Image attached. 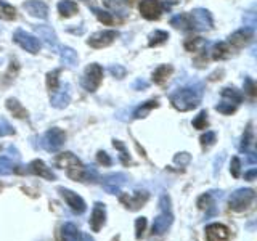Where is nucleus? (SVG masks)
Segmentation results:
<instances>
[{
  "mask_svg": "<svg viewBox=\"0 0 257 241\" xmlns=\"http://www.w3.org/2000/svg\"><path fill=\"white\" fill-rule=\"evenodd\" d=\"M58 191L61 193V196H63L64 201L68 203V206L72 209V212H76V214H84V212H85V209H87L85 201H84L82 198H80V196L77 195V193L71 191V190H68V188H63V187H60Z\"/></svg>",
  "mask_w": 257,
  "mask_h": 241,
  "instance_id": "12",
  "label": "nucleus"
},
{
  "mask_svg": "<svg viewBox=\"0 0 257 241\" xmlns=\"http://www.w3.org/2000/svg\"><path fill=\"white\" fill-rule=\"evenodd\" d=\"M55 164L64 169L68 174L69 179L76 180V182H80L85 179V167L84 164L80 163V161L72 155V153H61V155H58V158L55 159Z\"/></svg>",
  "mask_w": 257,
  "mask_h": 241,
  "instance_id": "2",
  "label": "nucleus"
},
{
  "mask_svg": "<svg viewBox=\"0 0 257 241\" xmlns=\"http://www.w3.org/2000/svg\"><path fill=\"white\" fill-rule=\"evenodd\" d=\"M244 90H246L249 95H251V96L255 95V85H254V82H252V79H249V77L244 79Z\"/></svg>",
  "mask_w": 257,
  "mask_h": 241,
  "instance_id": "48",
  "label": "nucleus"
},
{
  "mask_svg": "<svg viewBox=\"0 0 257 241\" xmlns=\"http://www.w3.org/2000/svg\"><path fill=\"white\" fill-rule=\"evenodd\" d=\"M15 134V129L13 126L8 123V120L0 116V137H7V135H13Z\"/></svg>",
  "mask_w": 257,
  "mask_h": 241,
  "instance_id": "36",
  "label": "nucleus"
},
{
  "mask_svg": "<svg viewBox=\"0 0 257 241\" xmlns=\"http://www.w3.org/2000/svg\"><path fill=\"white\" fill-rule=\"evenodd\" d=\"M61 233H63V241H79L80 236H82V233L79 231V228L74 223H64Z\"/></svg>",
  "mask_w": 257,
  "mask_h": 241,
  "instance_id": "25",
  "label": "nucleus"
},
{
  "mask_svg": "<svg viewBox=\"0 0 257 241\" xmlns=\"http://www.w3.org/2000/svg\"><path fill=\"white\" fill-rule=\"evenodd\" d=\"M158 108V101L156 100H150V101H145L143 104H140L139 108L134 111V117L135 119H142V117H147V114L151 111Z\"/></svg>",
  "mask_w": 257,
  "mask_h": 241,
  "instance_id": "28",
  "label": "nucleus"
},
{
  "mask_svg": "<svg viewBox=\"0 0 257 241\" xmlns=\"http://www.w3.org/2000/svg\"><path fill=\"white\" fill-rule=\"evenodd\" d=\"M96 159H98V163L103 164V166H111L112 164V161L108 156V153H104V151H98V155H96Z\"/></svg>",
  "mask_w": 257,
  "mask_h": 241,
  "instance_id": "47",
  "label": "nucleus"
},
{
  "mask_svg": "<svg viewBox=\"0 0 257 241\" xmlns=\"http://www.w3.org/2000/svg\"><path fill=\"white\" fill-rule=\"evenodd\" d=\"M174 222V215L171 212V209H161V212L156 215L155 222H153V235H163L167 231V228L171 227Z\"/></svg>",
  "mask_w": 257,
  "mask_h": 241,
  "instance_id": "11",
  "label": "nucleus"
},
{
  "mask_svg": "<svg viewBox=\"0 0 257 241\" xmlns=\"http://www.w3.org/2000/svg\"><path fill=\"white\" fill-rule=\"evenodd\" d=\"M106 222V207L103 203H95L93 211L90 215V227L93 231H100L101 227Z\"/></svg>",
  "mask_w": 257,
  "mask_h": 241,
  "instance_id": "17",
  "label": "nucleus"
},
{
  "mask_svg": "<svg viewBox=\"0 0 257 241\" xmlns=\"http://www.w3.org/2000/svg\"><path fill=\"white\" fill-rule=\"evenodd\" d=\"M251 142H252V124L249 123L247 124V127H246V131H244V134H243V139H241V145H239V150H247V147L251 145Z\"/></svg>",
  "mask_w": 257,
  "mask_h": 241,
  "instance_id": "34",
  "label": "nucleus"
},
{
  "mask_svg": "<svg viewBox=\"0 0 257 241\" xmlns=\"http://www.w3.org/2000/svg\"><path fill=\"white\" fill-rule=\"evenodd\" d=\"M103 79V68L100 64L92 63L85 68L82 77H80V85H82L87 92H95L100 87Z\"/></svg>",
  "mask_w": 257,
  "mask_h": 241,
  "instance_id": "5",
  "label": "nucleus"
},
{
  "mask_svg": "<svg viewBox=\"0 0 257 241\" xmlns=\"http://www.w3.org/2000/svg\"><path fill=\"white\" fill-rule=\"evenodd\" d=\"M230 172H231V175L233 177H239V174H241V161H239V158H233L231 159V164H230Z\"/></svg>",
  "mask_w": 257,
  "mask_h": 241,
  "instance_id": "45",
  "label": "nucleus"
},
{
  "mask_svg": "<svg viewBox=\"0 0 257 241\" xmlns=\"http://www.w3.org/2000/svg\"><path fill=\"white\" fill-rule=\"evenodd\" d=\"M188 18V29H195V31H209L212 29V16L204 8H196L187 15Z\"/></svg>",
  "mask_w": 257,
  "mask_h": 241,
  "instance_id": "6",
  "label": "nucleus"
},
{
  "mask_svg": "<svg viewBox=\"0 0 257 241\" xmlns=\"http://www.w3.org/2000/svg\"><path fill=\"white\" fill-rule=\"evenodd\" d=\"M125 182H127V175L122 172H116V174H109L104 177L101 185H103L104 191L109 193V195H117L120 188L125 185Z\"/></svg>",
  "mask_w": 257,
  "mask_h": 241,
  "instance_id": "9",
  "label": "nucleus"
},
{
  "mask_svg": "<svg viewBox=\"0 0 257 241\" xmlns=\"http://www.w3.org/2000/svg\"><path fill=\"white\" fill-rule=\"evenodd\" d=\"M0 18L7 20V21L16 18V10H15V8L12 5L2 2V0H0Z\"/></svg>",
  "mask_w": 257,
  "mask_h": 241,
  "instance_id": "31",
  "label": "nucleus"
},
{
  "mask_svg": "<svg viewBox=\"0 0 257 241\" xmlns=\"http://www.w3.org/2000/svg\"><path fill=\"white\" fill-rule=\"evenodd\" d=\"M58 76H60V69H53L52 72H48V74H47V87H48V90H50V92L56 90V88L60 87Z\"/></svg>",
  "mask_w": 257,
  "mask_h": 241,
  "instance_id": "32",
  "label": "nucleus"
},
{
  "mask_svg": "<svg viewBox=\"0 0 257 241\" xmlns=\"http://www.w3.org/2000/svg\"><path fill=\"white\" fill-rule=\"evenodd\" d=\"M112 145H114V148H117V150L120 151V161H122L124 164H128V161H131V158H128L127 150H125L124 145L120 143L119 140H114V142H112Z\"/></svg>",
  "mask_w": 257,
  "mask_h": 241,
  "instance_id": "43",
  "label": "nucleus"
},
{
  "mask_svg": "<svg viewBox=\"0 0 257 241\" xmlns=\"http://www.w3.org/2000/svg\"><path fill=\"white\" fill-rule=\"evenodd\" d=\"M145 228H147V219H145V217H139V219L135 220V236H137V239H140L143 236Z\"/></svg>",
  "mask_w": 257,
  "mask_h": 241,
  "instance_id": "40",
  "label": "nucleus"
},
{
  "mask_svg": "<svg viewBox=\"0 0 257 241\" xmlns=\"http://www.w3.org/2000/svg\"><path fill=\"white\" fill-rule=\"evenodd\" d=\"M140 13L145 20H158L163 13V5L159 0H142L140 2Z\"/></svg>",
  "mask_w": 257,
  "mask_h": 241,
  "instance_id": "13",
  "label": "nucleus"
},
{
  "mask_svg": "<svg viewBox=\"0 0 257 241\" xmlns=\"http://www.w3.org/2000/svg\"><path fill=\"white\" fill-rule=\"evenodd\" d=\"M23 8L31 16H34V18H39V20H47V16H48V7L44 2H40V0H28V2L23 5Z\"/></svg>",
  "mask_w": 257,
  "mask_h": 241,
  "instance_id": "18",
  "label": "nucleus"
},
{
  "mask_svg": "<svg viewBox=\"0 0 257 241\" xmlns=\"http://www.w3.org/2000/svg\"><path fill=\"white\" fill-rule=\"evenodd\" d=\"M60 58H61V63L64 64V66H76L77 64V53L74 48L71 47H63L60 50Z\"/></svg>",
  "mask_w": 257,
  "mask_h": 241,
  "instance_id": "23",
  "label": "nucleus"
},
{
  "mask_svg": "<svg viewBox=\"0 0 257 241\" xmlns=\"http://www.w3.org/2000/svg\"><path fill=\"white\" fill-rule=\"evenodd\" d=\"M79 241H95L90 235H84V233H82V236H80V239Z\"/></svg>",
  "mask_w": 257,
  "mask_h": 241,
  "instance_id": "52",
  "label": "nucleus"
},
{
  "mask_svg": "<svg viewBox=\"0 0 257 241\" xmlns=\"http://www.w3.org/2000/svg\"><path fill=\"white\" fill-rule=\"evenodd\" d=\"M241 101H243V93L233 87H225L222 88V101L217 104L215 109L222 114H231L236 111Z\"/></svg>",
  "mask_w": 257,
  "mask_h": 241,
  "instance_id": "3",
  "label": "nucleus"
},
{
  "mask_svg": "<svg viewBox=\"0 0 257 241\" xmlns=\"http://www.w3.org/2000/svg\"><path fill=\"white\" fill-rule=\"evenodd\" d=\"M252 37H254V31L251 28H244V29H239L236 32H233L228 39V42L231 45H235L236 48H241V47H244L251 42Z\"/></svg>",
  "mask_w": 257,
  "mask_h": 241,
  "instance_id": "20",
  "label": "nucleus"
},
{
  "mask_svg": "<svg viewBox=\"0 0 257 241\" xmlns=\"http://www.w3.org/2000/svg\"><path fill=\"white\" fill-rule=\"evenodd\" d=\"M255 175H257V169H251V171L244 174V179L249 180V182H252L255 179Z\"/></svg>",
  "mask_w": 257,
  "mask_h": 241,
  "instance_id": "50",
  "label": "nucleus"
},
{
  "mask_svg": "<svg viewBox=\"0 0 257 241\" xmlns=\"http://www.w3.org/2000/svg\"><path fill=\"white\" fill-rule=\"evenodd\" d=\"M171 24L174 28H180V29H188V18L187 15H177L171 20Z\"/></svg>",
  "mask_w": 257,
  "mask_h": 241,
  "instance_id": "37",
  "label": "nucleus"
},
{
  "mask_svg": "<svg viewBox=\"0 0 257 241\" xmlns=\"http://www.w3.org/2000/svg\"><path fill=\"white\" fill-rule=\"evenodd\" d=\"M34 29L39 34V37L47 44L48 48H56V47H58V37H56V34H55V31H53L52 26H48V24H40V26H36Z\"/></svg>",
  "mask_w": 257,
  "mask_h": 241,
  "instance_id": "19",
  "label": "nucleus"
},
{
  "mask_svg": "<svg viewBox=\"0 0 257 241\" xmlns=\"http://www.w3.org/2000/svg\"><path fill=\"white\" fill-rule=\"evenodd\" d=\"M201 98H203V84H196L174 92L171 95V103L179 111H190L198 106Z\"/></svg>",
  "mask_w": 257,
  "mask_h": 241,
  "instance_id": "1",
  "label": "nucleus"
},
{
  "mask_svg": "<svg viewBox=\"0 0 257 241\" xmlns=\"http://www.w3.org/2000/svg\"><path fill=\"white\" fill-rule=\"evenodd\" d=\"M7 108L13 112V116H15V117H18V119L28 117V111L23 108V104H21L18 100H15V98H8V100H7Z\"/></svg>",
  "mask_w": 257,
  "mask_h": 241,
  "instance_id": "27",
  "label": "nucleus"
},
{
  "mask_svg": "<svg viewBox=\"0 0 257 241\" xmlns=\"http://www.w3.org/2000/svg\"><path fill=\"white\" fill-rule=\"evenodd\" d=\"M117 31H100L95 32L90 36V39L87 40V44L92 48H104L114 42V39L117 37Z\"/></svg>",
  "mask_w": 257,
  "mask_h": 241,
  "instance_id": "10",
  "label": "nucleus"
},
{
  "mask_svg": "<svg viewBox=\"0 0 257 241\" xmlns=\"http://www.w3.org/2000/svg\"><path fill=\"white\" fill-rule=\"evenodd\" d=\"M148 198L150 196L147 191H135L134 195H120V203L125 204V207L131 211H139L140 207L145 206Z\"/></svg>",
  "mask_w": 257,
  "mask_h": 241,
  "instance_id": "14",
  "label": "nucleus"
},
{
  "mask_svg": "<svg viewBox=\"0 0 257 241\" xmlns=\"http://www.w3.org/2000/svg\"><path fill=\"white\" fill-rule=\"evenodd\" d=\"M211 52H212V58L214 60H223V58H228L230 47H228V44L220 42V44H215Z\"/></svg>",
  "mask_w": 257,
  "mask_h": 241,
  "instance_id": "29",
  "label": "nucleus"
},
{
  "mask_svg": "<svg viewBox=\"0 0 257 241\" xmlns=\"http://www.w3.org/2000/svg\"><path fill=\"white\" fill-rule=\"evenodd\" d=\"M16 171L13 161H10L8 158L2 156L0 158V175H10Z\"/></svg>",
  "mask_w": 257,
  "mask_h": 241,
  "instance_id": "33",
  "label": "nucleus"
},
{
  "mask_svg": "<svg viewBox=\"0 0 257 241\" xmlns=\"http://www.w3.org/2000/svg\"><path fill=\"white\" fill-rule=\"evenodd\" d=\"M28 167H29L28 171H29L31 174H34V175L44 177V179H47V180H55V179H56V175L52 172V169H50V167H47L44 161H40V159L32 161V163H31Z\"/></svg>",
  "mask_w": 257,
  "mask_h": 241,
  "instance_id": "21",
  "label": "nucleus"
},
{
  "mask_svg": "<svg viewBox=\"0 0 257 241\" xmlns=\"http://www.w3.org/2000/svg\"><path fill=\"white\" fill-rule=\"evenodd\" d=\"M214 206V201H212V195L211 193H206V195H203L199 199H198V207L199 209H209Z\"/></svg>",
  "mask_w": 257,
  "mask_h": 241,
  "instance_id": "39",
  "label": "nucleus"
},
{
  "mask_svg": "<svg viewBox=\"0 0 257 241\" xmlns=\"http://www.w3.org/2000/svg\"><path fill=\"white\" fill-rule=\"evenodd\" d=\"M193 127L195 129H206L207 127V112L201 111L199 114L193 119Z\"/></svg>",
  "mask_w": 257,
  "mask_h": 241,
  "instance_id": "38",
  "label": "nucleus"
},
{
  "mask_svg": "<svg viewBox=\"0 0 257 241\" xmlns=\"http://www.w3.org/2000/svg\"><path fill=\"white\" fill-rule=\"evenodd\" d=\"M172 66L171 64H161L159 68L155 69V72H153V82L155 84H164L166 80L169 79V76L172 74Z\"/></svg>",
  "mask_w": 257,
  "mask_h": 241,
  "instance_id": "22",
  "label": "nucleus"
},
{
  "mask_svg": "<svg viewBox=\"0 0 257 241\" xmlns=\"http://www.w3.org/2000/svg\"><path fill=\"white\" fill-rule=\"evenodd\" d=\"M64 142H66V134H64L58 127L48 129V131L45 132V135L42 137V147L48 153L58 151L64 145Z\"/></svg>",
  "mask_w": 257,
  "mask_h": 241,
  "instance_id": "7",
  "label": "nucleus"
},
{
  "mask_svg": "<svg viewBox=\"0 0 257 241\" xmlns=\"http://www.w3.org/2000/svg\"><path fill=\"white\" fill-rule=\"evenodd\" d=\"M58 12L64 18H69V16L76 15L79 12V7L76 2H72V0H61L58 4Z\"/></svg>",
  "mask_w": 257,
  "mask_h": 241,
  "instance_id": "26",
  "label": "nucleus"
},
{
  "mask_svg": "<svg viewBox=\"0 0 257 241\" xmlns=\"http://www.w3.org/2000/svg\"><path fill=\"white\" fill-rule=\"evenodd\" d=\"M148 45L150 47H158L161 44H164L166 40L169 39V34L166 31H155V32H151L150 37H148Z\"/></svg>",
  "mask_w": 257,
  "mask_h": 241,
  "instance_id": "30",
  "label": "nucleus"
},
{
  "mask_svg": "<svg viewBox=\"0 0 257 241\" xmlns=\"http://www.w3.org/2000/svg\"><path fill=\"white\" fill-rule=\"evenodd\" d=\"M13 40L29 53H39V50H40V40L37 37H34L32 34H29V32L23 31V29H16L15 31Z\"/></svg>",
  "mask_w": 257,
  "mask_h": 241,
  "instance_id": "8",
  "label": "nucleus"
},
{
  "mask_svg": "<svg viewBox=\"0 0 257 241\" xmlns=\"http://www.w3.org/2000/svg\"><path fill=\"white\" fill-rule=\"evenodd\" d=\"M103 5L117 15H127L128 12V0H103Z\"/></svg>",
  "mask_w": 257,
  "mask_h": 241,
  "instance_id": "24",
  "label": "nucleus"
},
{
  "mask_svg": "<svg viewBox=\"0 0 257 241\" xmlns=\"http://www.w3.org/2000/svg\"><path fill=\"white\" fill-rule=\"evenodd\" d=\"M230 238V230L222 223H211L206 227L207 241H227Z\"/></svg>",
  "mask_w": 257,
  "mask_h": 241,
  "instance_id": "16",
  "label": "nucleus"
},
{
  "mask_svg": "<svg viewBox=\"0 0 257 241\" xmlns=\"http://www.w3.org/2000/svg\"><path fill=\"white\" fill-rule=\"evenodd\" d=\"M147 87H148V82H145V80H142V79L135 80V82H134L135 90H140V88H147Z\"/></svg>",
  "mask_w": 257,
  "mask_h": 241,
  "instance_id": "49",
  "label": "nucleus"
},
{
  "mask_svg": "<svg viewBox=\"0 0 257 241\" xmlns=\"http://www.w3.org/2000/svg\"><path fill=\"white\" fill-rule=\"evenodd\" d=\"M199 142H201V145H203V147H206V148H207V147H211V145L215 143V134H214L212 131H207L206 134L201 135Z\"/></svg>",
  "mask_w": 257,
  "mask_h": 241,
  "instance_id": "41",
  "label": "nucleus"
},
{
  "mask_svg": "<svg viewBox=\"0 0 257 241\" xmlns=\"http://www.w3.org/2000/svg\"><path fill=\"white\" fill-rule=\"evenodd\" d=\"M255 198V193L251 188H239L236 191H233L230 198H228V207L231 211H246V209L251 206V203Z\"/></svg>",
  "mask_w": 257,
  "mask_h": 241,
  "instance_id": "4",
  "label": "nucleus"
},
{
  "mask_svg": "<svg viewBox=\"0 0 257 241\" xmlns=\"http://www.w3.org/2000/svg\"><path fill=\"white\" fill-rule=\"evenodd\" d=\"M201 45H207L206 40L201 39V37H193V39H188L187 42H185V48L190 52H196Z\"/></svg>",
  "mask_w": 257,
  "mask_h": 241,
  "instance_id": "35",
  "label": "nucleus"
},
{
  "mask_svg": "<svg viewBox=\"0 0 257 241\" xmlns=\"http://www.w3.org/2000/svg\"><path fill=\"white\" fill-rule=\"evenodd\" d=\"M109 72L114 77H117V79H122L124 76H125V68L124 66H120V64H112V66H109Z\"/></svg>",
  "mask_w": 257,
  "mask_h": 241,
  "instance_id": "44",
  "label": "nucleus"
},
{
  "mask_svg": "<svg viewBox=\"0 0 257 241\" xmlns=\"http://www.w3.org/2000/svg\"><path fill=\"white\" fill-rule=\"evenodd\" d=\"M93 13L96 15V18H98L101 23L104 24H112L114 23V20H112V16L106 12H103V10H98V8H93Z\"/></svg>",
  "mask_w": 257,
  "mask_h": 241,
  "instance_id": "42",
  "label": "nucleus"
},
{
  "mask_svg": "<svg viewBox=\"0 0 257 241\" xmlns=\"http://www.w3.org/2000/svg\"><path fill=\"white\" fill-rule=\"evenodd\" d=\"M69 88L71 85L69 84H64L61 87H58L56 90L52 92V106L53 108H58V109H63V108H66L69 101H71V93H69Z\"/></svg>",
  "mask_w": 257,
  "mask_h": 241,
  "instance_id": "15",
  "label": "nucleus"
},
{
  "mask_svg": "<svg viewBox=\"0 0 257 241\" xmlns=\"http://www.w3.org/2000/svg\"><path fill=\"white\" fill-rule=\"evenodd\" d=\"M190 155L188 153H179V155H175V158H174V161L177 164H180V166H185V164H188L190 163Z\"/></svg>",
  "mask_w": 257,
  "mask_h": 241,
  "instance_id": "46",
  "label": "nucleus"
},
{
  "mask_svg": "<svg viewBox=\"0 0 257 241\" xmlns=\"http://www.w3.org/2000/svg\"><path fill=\"white\" fill-rule=\"evenodd\" d=\"M247 159H249V163H251V164H255V156H254V153H247Z\"/></svg>",
  "mask_w": 257,
  "mask_h": 241,
  "instance_id": "51",
  "label": "nucleus"
},
{
  "mask_svg": "<svg viewBox=\"0 0 257 241\" xmlns=\"http://www.w3.org/2000/svg\"><path fill=\"white\" fill-rule=\"evenodd\" d=\"M163 2L166 5H175V4H179V0H163Z\"/></svg>",
  "mask_w": 257,
  "mask_h": 241,
  "instance_id": "53",
  "label": "nucleus"
}]
</instances>
